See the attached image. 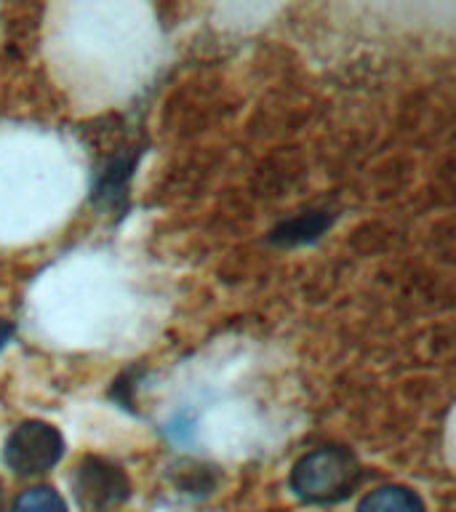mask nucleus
Segmentation results:
<instances>
[{"instance_id": "f257e3e1", "label": "nucleus", "mask_w": 456, "mask_h": 512, "mask_svg": "<svg viewBox=\"0 0 456 512\" xmlns=\"http://www.w3.org/2000/svg\"><path fill=\"white\" fill-rule=\"evenodd\" d=\"M363 480V467L350 448L323 446L304 454L291 470V488L304 502H342Z\"/></svg>"}, {"instance_id": "f03ea898", "label": "nucleus", "mask_w": 456, "mask_h": 512, "mask_svg": "<svg viewBox=\"0 0 456 512\" xmlns=\"http://www.w3.org/2000/svg\"><path fill=\"white\" fill-rule=\"evenodd\" d=\"M70 488L80 512H120L131 496V480L120 464L104 456H83L70 475Z\"/></svg>"}, {"instance_id": "7ed1b4c3", "label": "nucleus", "mask_w": 456, "mask_h": 512, "mask_svg": "<svg viewBox=\"0 0 456 512\" xmlns=\"http://www.w3.org/2000/svg\"><path fill=\"white\" fill-rule=\"evenodd\" d=\"M64 454L62 432L54 424L30 419L16 427L6 440L3 459L16 475H43Z\"/></svg>"}, {"instance_id": "20e7f679", "label": "nucleus", "mask_w": 456, "mask_h": 512, "mask_svg": "<svg viewBox=\"0 0 456 512\" xmlns=\"http://www.w3.org/2000/svg\"><path fill=\"white\" fill-rule=\"evenodd\" d=\"M358 512H424V504L408 488L382 486L360 499Z\"/></svg>"}, {"instance_id": "39448f33", "label": "nucleus", "mask_w": 456, "mask_h": 512, "mask_svg": "<svg viewBox=\"0 0 456 512\" xmlns=\"http://www.w3.org/2000/svg\"><path fill=\"white\" fill-rule=\"evenodd\" d=\"M11 512H67V502L51 486H35L19 494Z\"/></svg>"}, {"instance_id": "423d86ee", "label": "nucleus", "mask_w": 456, "mask_h": 512, "mask_svg": "<svg viewBox=\"0 0 456 512\" xmlns=\"http://www.w3.org/2000/svg\"><path fill=\"white\" fill-rule=\"evenodd\" d=\"M11 339H14V323L6 318H0V350H3Z\"/></svg>"}, {"instance_id": "0eeeda50", "label": "nucleus", "mask_w": 456, "mask_h": 512, "mask_svg": "<svg viewBox=\"0 0 456 512\" xmlns=\"http://www.w3.org/2000/svg\"><path fill=\"white\" fill-rule=\"evenodd\" d=\"M0 512H8V504H6V491H3V483H0Z\"/></svg>"}]
</instances>
